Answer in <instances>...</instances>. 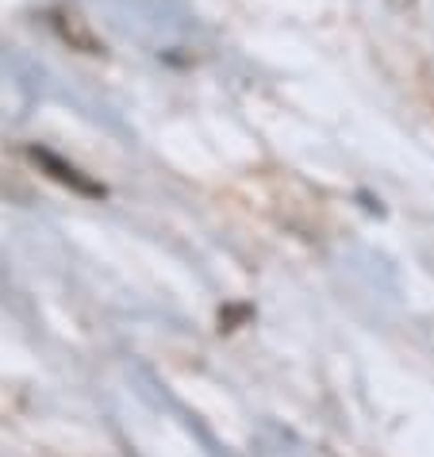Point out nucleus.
Masks as SVG:
<instances>
[{
  "mask_svg": "<svg viewBox=\"0 0 434 457\" xmlns=\"http://www.w3.org/2000/svg\"><path fill=\"white\" fill-rule=\"evenodd\" d=\"M50 23H54V31L62 35V39H66L70 46L85 50V54H100V50H104V43L93 35V28H88V20L81 16V12L54 8V12H50Z\"/></svg>",
  "mask_w": 434,
  "mask_h": 457,
  "instance_id": "nucleus-1",
  "label": "nucleus"
},
{
  "mask_svg": "<svg viewBox=\"0 0 434 457\" xmlns=\"http://www.w3.org/2000/svg\"><path fill=\"white\" fill-rule=\"evenodd\" d=\"M419 4V0H388V8H396V12H412Z\"/></svg>",
  "mask_w": 434,
  "mask_h": 457,
  "instance_id": "nucleus-2",
  "label": "nucleus"
}]
</instances>
